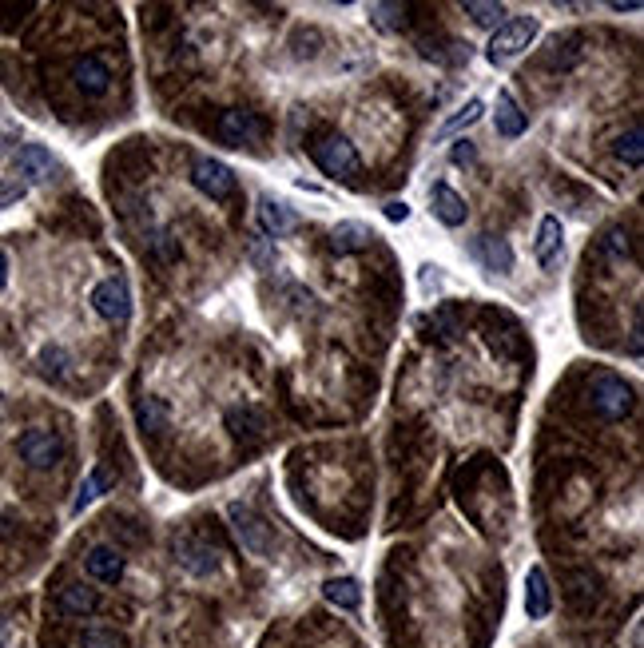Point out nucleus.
Wrapping results in <instances>:
<instances>
[{"instance_id":"nucleus-1","label":"nucleus","mask_w":644,"mask_h":648,"mask_svg":"<svg viewBox=\"0 0 644 648\" xmlns=\"http://www.w3.org/2000/svg\"><path fill=\"white\" fill-rule=\"evenodd\" d=\"M541 32V24L533 20V16H517V20H505L501 28H493V36H489V44H485V56H489V64H505V60H513V56H521L529 44H533V36Z\"/></svg>"},{"instance_id":"nucleus-2","label":"nucleus","mask_w":644,"mask_h":648,"mask_svg":"<svg viewBox=\"0 0 644 648\" xmlns=\"http://www.w3.org/2000/svg\"><path fill=\"white\" fill-rule=\"evenodd\" d=\"M589 402H593V410H597L605 422H621V418H629L633 406H637L633 386H629L625 378H617V374H601V378H593V386H589Z\"/></svg>"},{"instance_id":"nucleus-3","label":"nucleus","mask_w":644,"mask_h":648,"mask_svg":"<svg viewBox=\"0 0 644 648\" xmlns=\"http://www.w3.org/2000/svg\"><path fill=\"white\" fill-rule=\"evenodd\" d=\"M227 517H231V525H235V537L243 541V549L247 553H255V557H271V525L251 509V505H243V501H231L227 505Z\"/></svg>"},{"instance_id":"nucleus-4","label":"nucleus","mask_w":644,"mask_h":648,"mask_svg":"<svg viewBox=\"0 0 644 648\" xmlns=\"http://www.w3.org/2000/svg\"><path fill=\"white\" fill-rule=\"evenodd\" d=\"M16 454H20L32 470H52V466L64 458V438H60L56 430L32 426V430H24V434L16 438Z\"/></svg>"},{"instance_id":"nucleus-5","label":"nucleus","mask_w":644,"mask_h":648,"mask_svg":"<svg viewBox=\"0 0 644 648\" xmlns=\"http://www.w3.org/2000/svg\"><path fill=\"white\" fill-rule=\"evenodd\" d=\"M311 156H315V163H319L326 175H334V179H354L358 167H362L354 144H350L346 136H322V140H315Z\"/></svg>"},{"instance_id":"nucleus-6","label":"nucleus","mask_w":644,"mask_h":648,"mask_svg":"<svg viewBox=\"0 0 644 648\" xmlns=\"http://www.w3.org/2000/svg\"><path fill=\"white\" fill-rule=\"evenodd\" d=\"M191 183H195L207 199H231V195L239 191L235 171H231L223 160H211V156H199V160L191 163Z\"/></svg>"},{"instance_id":"nucleus-7","label":"nucleus","mask_w":644,"mask_h":648,"mask_svg":"<svg viewBox=\"0 0 644 648\" xmlns=\"http://www.w3.org/2000/svg\"><path fill=\"white\" fill-rule=\"evenodd\" d=\"M92 307H96V315H100L104 323L124 326L132 319V291H128V283H124L120 275L104 279V283L92 291Z\"/></svg>"},{"instance_id":"nucleus-8","label":"nucleus","mask_w":644,"mask_h":648,"mask_svg":"<svg viewBox=\"0 0 644 648\" xmlns=\"http://www.w3.org/2000/svg\"><path fill=\"white\" fill-rule=\"evenodd\" d=\"M12 167L24 175V179H20L24 187H28V183H52V179H56V171H60L56 156H52L48 148H40V144H24V148H16Z\"/></svg>"},{"instance_id":"nucleus-9","label":"nucleus","mask_w":644,"mask_h":648,"mask_svg":"<svg viewBox=\"0 0 644 648\" xmlns=\"http://www.w3.org/2000/svg\"><path fill=\"white\" fill-rule=\"evenodd\" d=\"M72 84L88 96V100H100L108 88H112V68L100 60V56H80L72 64Z\"/></svg>"},{"instance_id":"nucleus-10","label":"nucleus","mask_w":644,"mask_h":648,"mask_svg":"<svg viewBox=\"0 0 644 648\" xmlns=\"http://www.w3.org/2000/svg\"><path fill=\"white\" fill-rule=\"evenodd\" d=\"M263 132H267V128H263V120H259L255 112L231 108V112H223V116H219V136H223L227 144H235V148H243V144H255V140H259Z\"/></svg>"},{"instance_id":"nucleus-11","label":"nucleus","mask_w":644,"mask_h":648,"mask_svg":"<svg viewBox=\"0 0 644 648\" xmlns=\"http://www.w3.org/2000/svg\"><path fill=\"white\" fill-rule=\"evenodd\" d=\"M299 227V215L283 203V199H259V231H263V239H283V235H291Z\"/></svg>"},{"instance_id":"nucleus-12","label":"nucleus","mask_w":644,"mask_h":648,"mask_svg":"<svg viewBox=\"0 0 644 648\" xmlns=\"http://www.w3.org/2000/svg\"><path fill=\"white\" fill-rule=\"evenodd\" d=\"M525 613H529V621H545L553 613V589H549V573L541 565H533L525 577Z\"/></svg>"},{"instance_id":"nucleus-13","label":"nucleus","mask_w":644,"mask_h":648,"mask_svg":"<svg viewBox=\"0 0 644 648\" xmlns=\"http://www.w3.org/2000/svg\"><path fill=\"white\" fill-rule=\"evenodd\" d=\"M223 422H227V430H231L235 442H255V438H263V430H267V414H263L259 406H231V410L223 414Z\"/></svg>"},{"instance_id":"nucleus-14","label":"nucleus","mask_w":644,"mask_h":648,"mask_svg":"<svg viewBox=\"0 0 644 648\" xmlns=\"http://www.w3.org/2000/svg\"><path fill=\"white\" fill-rule=\"evenodd\" d=\"M84 569H88L92 581L116 585V581L124 577V557H120V549H112V545H92L88 557H84Z\"/></svg>"},{"instance_id":"nucleus-15","label":"nucleus","mask_w":644,"mask_h":648,"mask_svg":"<svg viewBox=\"0 0 644 648\" xmlns=\"http://www.w3.org/2000/svg\"><path fill=\"white\" fill-rule=\"evenodd\" d=\"M56 609H60L64 617H92V613L100 609V593L88 589V585H80V581H72V585H64V589L56 593Z\"/></svg>"},{"instance_id":"nucleus-16","label":"nucleus","mask_w":644,"mask_h":648,"mask_svg":"<svg viewBox=\"0 0 644 648\" xmlns=\"http://www.w3.org/2000/svg\"><path fill=\"white\" fill-rule=\"evenodd\" d=\"M430 199H434V215L446 223V227H462L466 219H470V207H466V199L450 187V183H434V191H430Z\"/></svg>"},{"instance_id":"nucleus-17","label":"nucleus","mask_w":644,"mask_h":648,"mask_svg":"<svg viewBox=\"0 0 644 648\" xmlns=\"http://www.w3.org/2000/svg\"><path fill=\"white\" fill-rule=\"evenodd\" d=\"M561 247H565V231H561V219L557 215H545L541 227H537V243H533V255L541 267H553L561 259Z\"/></svg>"},{"instance_id":"nucleus-18","label":"nucleus","mask_w":644,"mask_h":648,"mask_svg":"<svg viewBox=\"0 0 644 648\" xmlns=\"http://www.w3.org/2000/svg\"><path fill=\"white\" fill-rule=\"evenodd\" d=\"M493 124H497V136L501 140H517L521 132H525V112H521V104L513 100V92H497V112H493Z\"/></svg>"},{"instance_id":"nucleus-19","label":"nucleus","mask_w":644,"mask_h":648,"mask_svg":"<svg viewBox=\"0 0 644 648\" xmlns=\"http://www.w3.org/2000/svg\"><path fill=\"white\" fill-rule=\"evenodd\" d=\"M179 565H183L187 573H195V577H207V573H215L219 553H215L207 541L187 537V541H179Z\"/></svg>"},{"instance_id":"nucleus-20","label":"nucleus","mask_w":644,"mask_h":648,"mask_svg":"<svg viewBox=\"0 0 644 648\" xmlns=\"http://www.w3.org/2000/svg\"><path fill=\"white\" fill-rule=\"evenodd\" d=\"M474 255L482 259L489 271H497V275L513 271V247L505 239H497V235H478L474 239Z\"/></svg>"},{"instance_id":"nucleus-21","label":"nucleus","mask_w":644,"mask_h":648,"mask_svg":"<svg viewBox=\"0 0 644 648\" xmlns=\"http://www.w3.org/2000/svg\"><path fill=\"white\" fill-rule=\"evenodd\" d=\"M370 227L366 223H338L330 231V251L334 255H350V251H366L370 247Z\"/></svg>"},{"instance_id":"nucleus-22","label":"nucleus","mask_w":644,"mask_h":648,"mask_svg":"<svg viewBox=\"0 0 644 648\" xmlns=\"http://www.w3.org/2000/svg\"><path fill=\"white\" fill-rule=\"evenodd\" d=\"M322 597H326L334 609L354 613V609L362 605V585H358L354 577H330V581H322Z\"/></svg>"},{"instance_id":"nucleus-23","label":"nucleus","mask_w":644,"mask_h":648,"mask_svg":"<svg viewBox=\"0 0 644 648\" xmlns=\"http://www.w3.org/2000/svg\"><path fill=\"white\" fill-rule=\"evenodd\" d=\"M482 112H485L482 100H466V108H458V116H450V120H446V124L438 128V136H434V140H438V144H442V140H454L458 132L474 128V124L482 120Z\"/></svg>"},{"instance_id":"nucleus-24","label":"nucleus","mask_w":644,"mask_h":648,"mask_svg":"<svg viewBox=\"0 0 644 648\" xmlns=\"http://www.w3.org/2000/svg\"><path fill=\"white\" fill-rule=\"evenodd\" d=\"M613 156H617L621 163H629V167H641V163H644V136H641V128H637V124L613 140Z\"/></svg>"},{"instance_id":"nucleus-25","label":"nucleus","mask_w":644,"mask_h":648,"mask_svg":"<svg viewBox=\"0 0 644 648\" xmlns=\"http://www.w3.org/2000/svg\"><path fill=\"white\" fill-rule=\"evenodd\" d=\"M167 406H163L160 398H144L140 406H136V422H140V430L144 434H160V430H167Z\"/></svg>"},{"instance_id":"nucleus-26","label":"nucleus","mask_w":644,"mask_h":648,"mask_svg":"<svg viewBox=\"0 0 644 648\" xmlns=\"http://www.w3.org/2000/svg\"><path fill=\"white\" fill-rule=\"evenodd\" d=\"M108 482H112V478H108V470H104V466H96V470H92V474L84 478L80 493H76V501H72V513H84V509H88V505H92V501H96V497H100V493L108 489Z\"/></svg>"},{"instance_id":"nucleus-27","label":"nucleus","mask_w":644,"mask_h":648,"mask_svg":"<svg viewBox=\"0 0 644 648\" xmlns=\"http://www.w3.org/2000/svg\"><path fill=\"white\" fill-rule=\"evenodd\" d=\"M370 24L382 32H398V28H406V8L402 4H370Z\"/></svg>"},{"instance_id":"nucleus-28","label":"nucleus","mask_w":644,"mask_h":648,"mask_svg":"<svg viewBox=\"0 0 644 648\" xmlns=\"http://www.w3.org/2000/svg\"><path fill=\"white\" fill-rule=\"evenodd\" d=\"M462 12H466V16L474 20V24H482V28H501V24H505V20H501V16H505V8H501V4L466 0V4H462Z\"/></svg>"},{"instance_id":"nucleus-29","label":"nucleus","mask_w":644,"mask_h":648,"mask_svg":"<svg viewBox=\"0 0 644 648\" xmlns=\"http://www.w3.org/2000/svg\"><path fill=\"white\" fill-rule=\"evenodd\" d=\"M80 648H128V641L116 629H88L80 637Z\"/></svg>"},{"instance_id":"nucleus-30","label":"nucleus","mask_w":644,"mask_h":648,"mask_svg":"<svg viewBox=\"0 0 644 648\" xmlns=\"http://www.w3.org/2000/svg\"><path fill=\"white\" fill-rule=\"evenodd\" d=\"M601 251H605V255H613V259L629 255V231H625V227H609V231H605Z\"/></svg>"},{"instance_id":"nucleus-31","label":"nucleus","mask_w":644,"mask_h":648,"mask_svg":"<svg viewBox=\"0 0 644 648\" xmlns=\"http://www.w3.org/2000/svg\"><path fill=\"white\" fill-rule=\"evenodd\" d=\"M573 601H577L581 609H593V605H597V577H589V573H577V589H573Z\"/></svg>"},{"instance_id":"nucleus-32","label":"nucleus","mask_w":644,"mask_h":648,"mask_svg":"<svg viewBox=\"0 0 644 648\" xmlns=\"http://www.w3.org/2000/svg\"><path fill=\"white\" fill-rule=\"evenodd\" d=\"M40 370H44L48 378H60V374H64V350H60V346H44V350H40Z\"/></svg>"},{"instance_id":"nucleus-33","label":"nucleus","mask_w":644,"mask_h":648,"mask_svg":"<svg viewBox=\"0 0 644 648\" xmlns=\"http://www.w3.org/2000/svg\"><path fill=\"white\" fill-rule=\"evenodd\" d=\"M24 191H28V187H24L20 179H0V211H4V207H12V203H20V199H24Z\"/></svg>"},{"instance_id":"nucleus-34","label":"nucleus","mask_w":644,"mask_h":648,"mask_svg":"<svg viewBox=\"0 0 644 648\" xmlns=\"http://www.w3.org/2000/svg\"><path fill=\"white\" fill-rule=\"evenodd\" d=\"M267 243H271V239H255V243H251V263L263 267V271L275 267V247H267Z\"/></svg>"},{"instance_id":"nucleus-35","label":"nucleus","mask_w":644,"mask_h":648,"mask_svg":"<svg viewBox=\"0 0 644 648\" xmlns=\"http://www.w3.org/2000/svg\"><path fill=\"white\" fill-rule=\"evenodd\" d=\"M152 251H156L160 259H179V243H175L171 231H160V235L152 239Z\"/></svg>"},{"instance_id":"nucleus-36","label":"nucleus","mask_w":644,"mask_h":648,"mask_svg":"<svg viewBox=\"0 0 644 648\" xmlns=\"http://www.w3.org/2000/svg\"><path fill=\"white\" fill-rule=\"evenodd\" d=\"M382 215H386L390 223H406V219H410V207H406L402 199H390V203L382 207Z\"/></svg>"},{"instance_id":"nucleus-37","label":"nucleus","mask_w":644,"mask_h":648,"mask_svg":"<svg viewBox=\"0 0 644 648\" xmlns=\"http://www.w3.org/2000/svg\"><path fill=\"white\" fill-rule=\"evenodd\" d=\"M450 160L458 163V167H466V163H474V160H478V152H474V144H458V148L450 152Z\"/></svg>"},{"instance_id":"nucleus-38","label":"nucleus","mask_w":644,"mask_h":648,"mask_svg":"<svg viewBox=\"0 0 644 648\" xmlns=\"http://www.w3.org/2000/svg\"><path fill=\"white\" fill-rule=\"evenodd\" d=\"M617 12H641V0H613Z\"/></svg>"},{"instance_id":"nucleus-39","label":"nucleus","mask_w":644,"mask_h":648,"mask_svg":"<svg viewBox=\"0 0 644 648\" xmlns=\"http://www.w3.org/2000/svg\"><path fill=\"white\" fill-rule=\"evenodd\" d=\"M4 287H8V255L0 251V291H4Z\"/></svg>"},{"instance_id":"nucleus-40","label":"nucleus","mask_w":644,"mask_h":648,"mask_svg":"<svg viewBox=\"0 0 644 648\" xmlns=\"http://www.w3.org/2000/svg\"><path fill=\"white\" fill-rule=\"evenodd\" d=\"M4 641H8V625H4V617H0V648H4Z\"/></svg>"},{"instance_id":"nucleus-41","label":"nucleus","mask_w":644,"mask_h":648,"mask_svg":"<svg viewBox=\"0 0 644 648\" xmlns=\"http://www.w3.org/2000/svg\"><path fill=\"white\" fill-rule=\"evenodd\" d=\"M12 144V136H0V156H4V148Z\"/></svg>"}]
</instances>
